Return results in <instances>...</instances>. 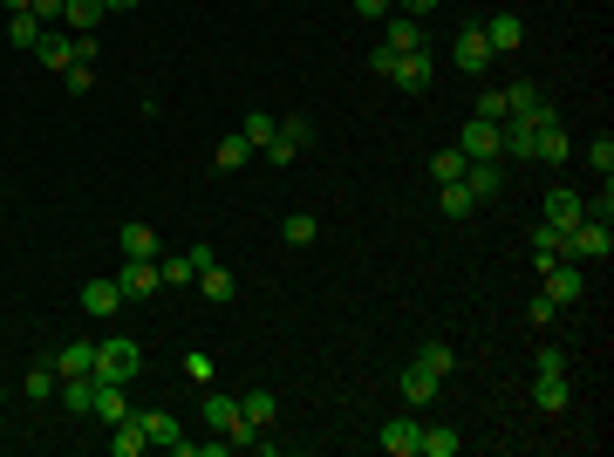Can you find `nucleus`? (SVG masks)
I'll list each match as a JSON object with an SVG mask.
<instances>
[{
	"instance_id": "f257e3e1",
	"label": "nucleus",
	"mask_w": 614,
	"mask_h": 457,
	"mask_svg": "<svg viewBox=\"0 0 614 457\" xmlns=\"http://www.w3.org/2000/svg\"><path fill=\"white\" fill-rule=\"evenodd\" d=\"M205 423H212V430H219L226 444H246V451H253V444L267 437V430H253V423L239 417V396H226V389H212V396H205Z\"/></svg>"
},
{
	"instance_id": "f03ea898",
	"label": "nucleus",
	"mask_w": 614,
	"mask_h": 457,
	"mask_svg": "<svg viewBox=\"0 0 614 457\" xmlns=\"http://www.w3.org/2000/svg\"><path fill=\"white\" fill-rule=\"evenodd\" d=\"M137 369H144V348H137V342H123V335L96 342V369H89L96 382H130Z\"/></svg>"
},
{
	"instance_id": "7ed1b4c3",
	"label": "nucleus",
	"mask_w": 614,
	"mask_h": 457,
	"mask_svg": "<svg viewBox=\"0 0 614 457\" xmlns=\"http://www.w3.org/2000/svg\"><path fill=\"white\" fill-rule=\"evenodd\" d=\"M458 151L471 157V164H499V157H505V144H499V123H492V116H464Z\"/></svg>"
},
{
	"instance_id": "20e7f679",
	"label": "nucleus",
	"mask_w": 614,
	"mask_h": 457,
	"mask_svg": "<svg viewBox=\"0 0 614 457\" xmlns=\"http://www.w3.org/2000/svg\"><path fill=\"white\" fill-rule=\"evenodd\" d=\"M608 253H614L608 219H580V226L567 232V260H580V267H594V260H608Z\"/></svg>"
},
{
	"instance_id": "39448f33",
	"label": "nucleus",
	"mask_w": 614,
	"mask_h": 457,
	"mask_svg": "<svg viewBox=\"0 0 614 457\" xmlns=\"http://www.w3.org/2000/svg\"><path fill=\"white\" fill-rule=\"evenodd\" d=\"M307 144H314V123H307L301 110H287V116H280V130H273V144H267V164H294Z\"/></svg>"
},
{
	"instance_id": "423d86ee",
	"label": "nucleus",
	"mask_w": 614,
	"mask_h": 457,
	"mask_svg": "<svg viewBox=\"0 0 614 457\" xmlns=\"http://www.w3.org/2000/svg\"><path fill=\"white\" fill-rule=\"evenodd\" d=\"M539 273H546L539 294H546L553 307H574L580 294H587V267H580V260H553V267H539Z\"/></svg>"
},
{
	"instance_id": "0eeeda50",
	"label": "nucleus",
	"mask_w": 614,
	"mask_h": 457,
	"mask_svg": "<svg viewBox=\"0 0 614 457\" xmlns=\"http://www.w3.org/2000/svg\"><path fill=\"white\" fill-rule=\"evenodd\" d=\"M451 62H458L464 76H485V69H492V41H485V28H478V21H464V28H458V41H451Z\"/></svg>"
},
{
	"instance_id": "6e6552de",
	"label": "nucleus",
	"mask_w": 614,
	"mask_h": 457,
	"mask_svg": "<svg viewBox=\"0 0 614 457\" xmlns=\"http://www.w3.org/2000/svg\"><path fill=\"white\" fill-rule=\"evenodd\" d=\"M533 157L539 164H567V157H574V137H567V123H560L553 110L533 123Z\"/></svg>"
},
{
	"instance_id": "1a4fd4ad",
	"label": "nucleus",
	"mask_w": 614,
	"mask_h": 457,
	"mask_svg": "<svg viewBox=\"0 0 614 457\" xmlns=\"http://www.w3.org/2000/svg\"><path fill=\"white\" fill-rule=\"evenodd\" d=\"M430 76H437V55H430V48H410V55H396V69H389V82H396L403 96H423V89H430Z\"/></svg>"
},
{
	"instance_id": "9d476101",
	"label": "nucleus",
	"mask_w": 614,
	"mask_h": 457,
	"mask_svg": "<svg viewBox=\"0 0 614 457\" xmlns=\"http://www.w3.org/2000/svg\"><path fill=\"white\" fill-rule=\"evenodd\" d=\"M35 62L62 76L69 62H82V55H76V35H69V28H41V41H35Z\"/></svg>"
},
{
	"instance_id": "9b49d317",
	"label": "nucleus",
	"mask_w": 614,
	"mask_h": 457,
	"mask_svg": "<svg viewBox=\"0 0 614 457\" xmlns=\"http://www.w3.org/2000/svg\"><path fill=\"white\" fill-rule=\"evenodd\" d=\"M116 287H123V301H151L157 287H164V273H157V260H123Z\"/></svg>"
},
{
	"instance_id": "f8f14e48",
	"label": "nucleus",
	"mask_w": 614,
	"mask_h": 457,
	"mask_svg": "<svg viewBox=\"0 0 614 457\" xmlns=\"http://www.w3.org/2000/svg\"><path fill=\"white\" fill-rule=\"evenodd\" d=\"M580 219H587V198H580V191H567V185H553V191H546V226L574 232Z\"/></svg>"
},
{
	"instance_id": "ddd939ff",
	"label": "nucleus",
	"mask_w": 614,
	"mask_h": 457,
	"mask_svg": "<svg viewBox=\"0 0 614 457\" xmlns=\"http://www.w3.org/2000/svg\"><path fill=\"white\" fill-rule=\"evenodd\" d=\"M505 116H526V123H539V116H546V89H539V82H505Z\"/></svg>"
},
{
	"instance_id": "4468645a",
	"label": "nucleus",
	"mask_w": 614,
	"mask_h": 457,
	"mask_svg": "<svg viewBox=\"0 0 614 457\" xmlns=\"http://www.w3.org/2000/svg\"><path fill=\"white\" fill-rule=\"evenodd\" d=\"M396 389H403V403H410V410H423V403H437V389H444V376H430L423 362H410Z\"/></svg>"
},
{
	"instance_id": "2eb2a0df",
	"label": "nucleus",
	"mask_w": 614,
	"mask_h": 457,
	"mask_svg": "<svg viewBox=\"0 0 614 457\" xmlns=\"http://www.w3.org/2000/svg\"><path fill=\"white\" fill-rule=\"evenodd\" d=\"M533 403L546 410V417H560V410L574 403V389H567V376H560V369H539V382H533Z\"/></svg>"
},
{
	"instance_id": "dca6fc26",
	"label": "nucleus",
	"mask_w": 614,
	"mask_h": 457,
	"mask_svg": "<svg viewBox=\"0 0 614 457\" xmlns=\"http://www.w3.org/2000/svg\"><path fill=\"white\" fill-rule=\"evenodd\" d=\"M478 28L492 41V55H512V48L526 41V21H519V14H492V21H478Z\"/></svg>"
},
{
	"instance_id": "f3484780",
	"label": "nucleus",
	"mask_w": 614,
	"mask_h": 457,
	"mask_svg": "<svg viewBox=\"0 0 614 457\" xmlns=\"http://www.w3.org/2000/svg\"><path fill=\"white\" fill-rule=\"evenodd\" d=\"M103 14H110L103 0H62V28H69V35H96Z\"/></svg>"
},
{
	"instance_id": "a211bd4d",
	"label": "nucleus",
	"mask_w": 614,
	"mask_h": 457,
	"mask_svg": "<svg viewBox=\"0 0 614 457\" xmlns=\"http://www.w3.org/2000/svg\"><path fill=\"white\" fill-rule=\"evenodd\" d=\"M417 437H423L417 417H389V423H383V451H389V457H417Z\"/></svg>"
},
{
	"instance_id": "6ab92c4d",
	"label": "nucleus",
	"mask_w": 614,
	"mask_h": 457,
	"mask_svg": "<svg viewBox=\"0 0 614 457\" xmlns=\"http://www.w3.org/2000/svg\"><path fill=\"white\" fill-rule=\"evenodd\" d=\"M383 48H396V55L423 48V21H410V14H383Z\"/></svg>"
},
{
	"instance_id": "aec40b11",
	"label": "nucleus",
	"mask_w": 614,
	"mask_h": 457,
	"mask_svg": "<svg viewBox=\"0 0 614 457\" xmlns=\"http://www.w3.org/2000/svg\"><path fill=\"white\" fill-rule=\"evenodd\" d=\"M464 191H471L478 205H492V198L505 191V171L499 164H464Z\"/></svg>"
},
{
	"instance_id": "412c9836",
	"label": "nucleus",
	"mask_w": 614,
	"mask_h": 457,
	"mask_svg": "<svg viewBox=\"0 0 614 457\" xmlns=\"http://www.w3.org/2000/svg\"><path fill=\"white\" fill-rule=\"evenodd\" d=\"M116 246H123V260H157V226L130 219V226L116 232Z\"/></svg>"
},
{
	"instance_id": "4be33fe9",
	"label": "nucleus",
	"mask_w": 614,
	"mask_h": 457,
	"mask_svg": "<svg viewBox=\"0 0 614 457\" xmlns=\"http://www.w3.org/2000/svg\"><path fill=\"white\" fill-rule=\"evenodd\" d=\"M116 307H123V287H116V280H89V287H82V314H96V321H110Z\"/></svg>"
},
{
	"instance_id": "5701e85b",
	"label": "nucleus",
	"mask_w": 614,
	"mask_h": 457,
	"mask_svg": "<svg viewBox=\"0 0 614 457\" xmlns=\"http://www.w3.org/2000/svg\"><path fill=\"white\" fill-rule=\"evenodd\" d=\"M96 369V342H62L55 348V376H89Z\"/></svg>"
},
{
	"instance_id": "b1692460",
	"label": "nucleus",
	"mask_w": 614,
	"mask_h": 457,
	"mask_svg": "<svg viewBox=\"0 0 614 457\" xmlns=\"http://www.w3.org/2000/svg\"><path fill=\"white\" fill-rule=\"evenodd\" d=\"M55 396H62V410H69V417H89V403H96V376H62Z\"/></svg>"
},
{
	"instance_id": "393cba45",
	"label": "nucleus",
	"mask_w": 614,
	"mask_h": 457,
	"mask_svg": "<svg viewBox=\"0 0 614 457\" xmlns=\"http://www.w3.org/2000/svg\"><path fill=\"white\" fill-rule=\"evenodd\" d=\"M458 451H464V437H458V430H444V423H423L417 457H458Z\"/></svg>"
},
{
	"instance_id": "a878e982",
	"label": "nucleus",
	"mask_w": 614,
	"mask_h": 457,
	"mask_svg": "<svg viewBox=\"0 0 614 457\" xmlns=\"http://www.w3.org/2000/svg\"><path fill=\"white\" fill-rule=\"evenodd\" d=\"M273 130H280V116H273V110H246V116H239V137H246L253 151H267Z\"/></svg>"
},
{
	"instance_id": "bb28decb",
	"label": "nucleus",
	"mask_w": 614,
	"mask_h": 457,
	"mask_svg": "<svg viewBox=\"0 0 614 457\" xmlns=\"http://www.w3.org/2000/svg\"><path fill=\"white\" fill-rule=\"evenodd\" d=\"M533 260H539V267H553V260H567V232H560V226H546V219H539V226H533Z\"/></svg>"
},
{
	"instance_id": "cd10ccee",
	"label": "nucleus",
	"mask_w": 614,
	"mask_h": 457,
	"mask_svg": "<svg viewBox=\"0 0 614 457\" xmlns=\"http://www.w3.org/2000/svg\"><path fill=\"white\" fill-rule=\"evenodd\" d=\"M89 417H103V423H123V417H130V403H123V382H96V403H89Z\"/></svg>"
},
{
	"instance_id": "c85d7f7f",
	"label": "nucleus",
	"mask_w": 614,
	"mask_h": 457,
	"mask_svg": "<svg viewBox=\"0 0 614 457\" xmlns=\"http://www.w3.org/2000/svg\"><path fill=\"white\" fill-rule=\"evenodd\" d=\"M144 444H151V437H144V423H137V417L110 423V451H116V457H137V451H144Z\"/></svg>"
},
{
	"instance_id": "c756f323",
	"label": "nucleus",
	"mask_w": 614,
	"mask_h": 457,
	"mask_svg": "<svg viewBox=\"0 0 614 457\" xmlns=\"http://www.w3.org/2000/svg\"><path fill=\"white\" fill-rule=\"evenodd\" d=\"M130 417L144 423V437H151V444H164V451L178 444V417H164V410H130Z\"/></svg>"
},
{
	"instance_id": "7c9ffc66",
	"label": "nucleus",
	"mask_w": 614,
	"mask_h": 457,
	"mask_svg": "<svg viewBox=\"0 0 614 457\" xmlns=\"http://www.w3.org/2000/svg\"><path fill=\"white\" fill-rule=\"evenodd\" d=\"M239 417L253 423V430H267L273 423V389H246V396H239Z\"/></svg>"
},
{
	"instance_id": "2f4dec72",
	"label": "nucleus",
	"mask_w": 614,
	"mask_h": 457,
	"mask_svg": "<svg viewBox=\"0 0 614 457\" xmlns=\"http://www.w3.org/2000/svg\"><path fill=\"white\" fill-rule=\"evenodd\" d=\"M21 389H28V396H35V403H48V396H55V389H62V376H55V362H35V369H28V376H21Z\"/></svg>"
},
{
	"instance_id": "473e14b6",
	"label": "nucleus",
	"mask_w": 614,
	"mask_h": 457,
	"mask_svg": "<svg viewBox=\"0 0 614 457\" xmlns=\"http://www.w3.org/2000/svg\"><path fill=\"white\" fill-rule=\"evenodd\" d=\"M7 41L35 55V41H41V21H35V14H28V7H21V14H7Z\"/></svg>"
},
{
	"instance_id": "72a5a7b5",
	"label": "nucleus",
	"mask_w": 614,
	"mask_h": 457,
	"mask_svg": "<svg viewBox=\"0 0 614 457\" xmlns=\"http://www.w3.org/2000/svg\"><path fill=\"white\" fill-rule=\"evenodd\" d=\"M157 273H164V287H192V280H198L192 253H164V260H157Z\"/></svg>"
},
{
	"instance_id": "f704fd0d",
	"label": "nucleus",
	"mask_w": 614,
	"mask_h": 457,
	"mask_svg": "<svg viewBox=\"0 0 614 457\" xmlns=\"http://www.w3.org/2000/svg\"><path fill=\"white\" fill-rule=\"evenodd\" d=\"M198 294H205L212 307H226L232 301V273L226 267H205V273H198Z\"/></svg>"
},
{
	"instance_id": "c9c22d12",
	"label": "nucleus",
	"mask_w": 614,
	"mask_h": 457,
	"mask_svg": "<svg viewBox=\"0 0 614 457\" xmlns=\"http://www.w3.org/2000/svg\"><path fill=\"white\" fill-rule=\"evenodd\" d=\"M437 205H444L451 219H471V212H478V198L464 191V178H458V185H437Z\"/></svg>"
},
{
	"instance_id": "e433bc0d",
	"label": "nucleus",
	"mask_w": 614,
	"mask_h": 457,
	"mask_svg": "<svg viewBox=\"0 0 614 457\" xmlns=\"http://www.w3.org/2000/svg\"><path fill=\"white\" fill-rule=\"evenodd\" d=\"M464 164H471V157H464L458 144H451V151H437V157H430V171H437V185H458V178H464Z\"/></svg>"
},
{
	"instance_id": "4c0bfd02",
	"label": "nucleus",
	"mask_w": 614,
	"mask_h": 457,
	"mask_svg": "<svg viewBox=\"0 0 614 457\" xmlns=\"http://www.w3.org/2000/svg\"><path fill=\"white\" fill-rule=\"evenodd\" d=\"M246 157H253V144H246V137L232 130V137H219V157H212V164H219V171H239Z\"/></svg>"
},
{
	"instance_id": "58836bf2",
	"label": "nucleus",
	"mask_w": 614,
	"mask_h": 457,
	"mask_svg": "<svg viewBox=\"0 0 614 457\" xmlns=\"http://www.w3.org/2000/svg\"><path fill=\"white\" fill-rule=\"evenodd\" d=\"M417 362L430 369V376H451V369H458V355H451L444 342H423V348H417Z\"/></svg>"
},
{
	"instance_id": "ea45409f",
	"label": "nucleus",
	"mask_w": 614,
	"mask_h": 457,
	"mask_svg": "<svg viewBox=\"0 0 614 457\" xmlns=\"http://www.w3.org/2000/svg\"><path fill=\"white\" fill-rule=\"evenodd\" d=\"M62 89H69V96H89V89H96V69H89V62H69V69H62Z\"/></svg>"
},
{
	"instance_id": "a19ab883",
	"label": "nucleus",
	"mask_w": 614,
	"mask_h": 457,
	"mask_svg": "<svg viewBox=\"0 0 614 457\" xmlns=\"http://www.w3.org/2000/svg\"><path fill=\"white\" fill-rule=\"evenodd\" d=\"M587 164H594L601 178H614V137H608V130H601V137L587 144Z\"/></svg>"
},
{
	"instance_id": "79ce46f5",
	"label": "nucleus",
	"mask_w": 614,
	"mask_h": 457,
	"mask_svg": "<svg viewBox=\"0 0 614 457\" xmlns=\"http://www.w3.org/2000/svg\"><path fill=\"white\" fill-rule=\"evenodd\" d=\"M287 246H314V212H287Z\"/></svg>"
},
{
	"instance_id": "37998d69",
	"label": "nucleus",
	"mask_w": 614,
	"mask_h": 457,
	"mask_svg": "<svg viewBox=\"0 0 614 457\" xmlns=\"http://www.w3.org/2000/svg\"><path fill=\"white\" fill-rule=\"evenodd\" d=\"M471 116H492V123H505V89H478Z\"/></svg>"
},
{
	"instance_id": "c03bdc74",
	"label": "nucleus",
	"mask_w": 614,
	"mask_h": 457,
	"mask_svg": "<svg viewBox=\"0 0 614 457\" xmlns=\"http://www.w3.org/2000/svg\"><path fill=\"white\" fill-rule=\"evenodd\" d=\"M28 14H35L41 28H62V0H28Z\"/></svg>"
},
{
	"instance_id": "a18cd8bd",
	"label": "nucleus",
	"mask_w": 614,
	"mask_h": 457,
	"mask_svg": "<svg viewBox=\"0 0 614 457\" xmlns=\"http://www.w3.org/2000/svg\"><path fill=\"white\" fill-rule=\"evenodd\" d=\"M526 314H533V328H553V321H560V307L546 301V294H533V307H526Z\"/></svg>"
},
{
	"instance_id": "49530a36",
	"label": "nucleus",
	"mask_w": 614,
	"mask_h": 457,
	"mask_svg": "<svg viewBox=\"0 0 614 457\" xmlns=\"http://www.w3.org/2000/svg\"><path fill=\"white\" fill-rule=\"evenodd\" d=\"M185 376H192V382H212V355H205V348H192V355H185Z\"/></svg>"
},
{
	"instance_id": "de8ad7c7",
	"label": "nucleus",
	"mask_w": 614,
	"mask_h": 457,
	"mask_svg": "<svg viewBox=\"0 0 614 457\" xmlns=\"http://www.w3.org/2000/svg\"><path fill=\"white\" fill-rule=\"evenodd\" d=\"M355 14H362V21H383V14H396V0H355Z\"/></svg>"
},
{
	"instance_id": "09e8293b",
	"label": "nucleus",
	"mask_w": 614,
	"mask_h": 457,
	"mask_svg": "<svg viewBox=\"0 0 614 457\" xmlns=\"http://www.w3.org/2000/svg\"><path fill=\"white\" fill-rule=\"evenodd\" d=\"M587 219H614V191H608V178H601V198L587 205Z\"/></svg>"
},
{
	"instance_id": "8fccbe9b",
	"label": "nucleus",
	"mask_w": 614,
	"mask_h": 457,
	"mask_svg": "<svg viewBox=\"0 0 614 457\" xmlns=\"http://www.w3.org/2000/svg\"><path fill=\"white\" fill-rule=\"evenodd\" d=\"M369 69L389 82V69H396V48H369Z\"/></svg>"
},
{
	"instance_id": "3c124183",
	"label": "nucleus",
	"mask_w": 614,
	"mask_h": 457,
	"mask_svg": "<svg viewBox=\"0 0 614 457\" xmlns=\"http://www.w3.org/2000/svg\"><path fill=\"white\" fill-rule=\"evenodd\" d=\"M396 14H410V21H423V14H437V0H396Z\"/></svg>"
},
{
	"instance_id": "603ef678",
	"label": "nucleus",
	"mask_w": 614,
	"mask_h": 457,
	"mask_svg": "<svg viewBox=\"0 0 614 457\" xmlns=\"http://www.w3.org/2000/svg\"><path fill=\"white\" fill-rule=\"evenodd\" d=\"M103 7H110V14H123V7H137V0H103Z\"/></svg>"
},
{
	"instance_id": "864d4df0",
	"label": "nucleus",
	"mask_w": 614,
	"mask_h": 457,
	"mask_svg": "<svg viewBox=\"0 0 614 457\" xmlns=\"http://www.w3.org/2000/svg\"><path fill=\"white\" fill-rule=\"evenodd\" d=\"M0 7H7V14H21V7H28V0H0Z\"/></svg>"
}]
</instances>
